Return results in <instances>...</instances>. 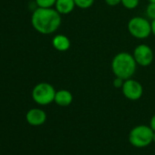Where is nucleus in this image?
Wrapping results in <instances>:
<instances>
[{
    "instance_id": "obj_1",
    "label": "nucleus",
    "mask_w": 155,
    "mask_h": 155,
    "mask_svg": "<svg viewBox=\"0 0 155 155\" xmlns=\"http://www.w3.org/2000/svg\"><path fill=\"white\" fill-rule=\"evenodd\" d=\"M31 23L33 28L43 35L56 32L61 25V15L52 8H38L32 14Z\"/></svg>"
},
{
    "instance_id": "obj_2",
    "label": "nucleus",
    "mask_w": 155,
    "mask_h": 155,
    "mask_svg": "<svg viewBox=\"0 0 155 155\" xmlns=\"http://www.w3.org/2000/svg\"><path fill=\"white\" fill-rule=\"evenodd\" d=\"M137 63L132 54L129 52H120L111 60V70L115 77L126 81L131 79L137 69Z\"/></svg>"
},
{
    "instance_id": "obj_3",
    "label": "nucleus",
    "mask_w": 155,
    "mask_h": 155,
    "mask_svg": "<svg viewBox=\"0 0 155 155\" xmlns=\"http://www.w3.org/2000/svg\"><path fill=\"white\" fill-rule=\"evenodd\" d=\"M153 133L154 131L149 126H136L130 130L129 134L130 143L137 148L146 147L153 141Z\"/></svg>"
},
{
    "instance_id": "obj_4",
    "label": "nucleus",
    "mask_w": 155,
    "mask_h": 155,
    "mask_svg": "<svg viewBox=\"0 0 155 155\" xmlns=\"http://www.w3.org/2000/svg\"><path fill=\"white\" fill-rule=\"evenodd\" d=\"M129 33L137 39H145L151 33V22L142 17H134L128 22Z\"/></svg>"
},
{
    "instance_id": "obj_5",
    "label": "nucleus",
    "mask_w": 155,
    "mask_h": 155,
    "mask_svg": "<svg viewBox=\"0 0 155 155\" xmlns=\"http://www.w3.org/2000/svg\"><path fill=\"white\" fill-rule=\"evenodd\" d=\"M56 91L54 87L48 82H41L35 86L32 91V98L38 105H48L54 101Z\"/></svg>"
},
{
    "instance_id": "obj_6",
    "label": "nucleus",
    "mask_w": 155,
    "mask_h": 155,
    "mask_svg": "<svg viewBox=\"0 0 155 155\" xmlns=\"http://www.w3.org/2000/svg\"><path fill=\"white\" fill-rule=\"evenodd\" d=\"M136 63L141 67L150 66L154 58V54L151 48L146 44L138 45L132 53Z\"/></svg>"
},
{
    "instance_id": "obj_7",
    "label": "nucleus",
    "mask_w": 155,
    "mask_h": 155,
    "mask_svg": "<svg viewBox=\"0 0 155 155\" xmlns=\"http://www.w3.org/2000/svg\"><path fill=\"white\" fill-rule=\"evenodd\" d=\"M122 94L130 101H138L143 94L142 85L133 79H128L124 81L121 88Z\"/></svg>"
},
{
    "instance_id": "obj_8",
    "label": "nucleus",
    "mask_w": 155,
    "mask_h": 155,
    "mask_svg": "<svg viewBox=\"0 0 155 155\" xmlns=\"http://www.w3.org/2000/svg\"><path fill=\"white\" fill-rule=\"evenodd\" d=\"M27 121L32 126H40L45 123L47 120L46 112L41 109H31L26 115Z\"/></svg>"
},
{
    "instance_id": "obj_9",
    "label": "nucleus",
    "mask_w": 155,
    "mask_h": 155,
    "mask_svg": "<svg viewBox=\"0 0 155 155\" xmlns=\"http://www.w3.org/2000/svg\"><path fill=\"white\" fill-rule=\"evenodd\" d=\"M72 101H73V96L69 91L59 90L58 91H56L54 101L58 106H60V107L69 106L72 103Z\"/></svg>"
},
{
    "instance_id": "obj_10",
    "label": "nucleus",
    "mask_w": 155,
    "mask_h": 155,
    "mask_svg": "<svg viewBox=\"0 0 155 155\" xmlns=\"http://www.w3.org/2000/svg\"><path fill=\"white\" fill-rule=\"evenodd\" d=\"M70 40L69 38L62 34L57 35L53 38L52 39V46L54 47V48L58 51L60 52H64L69 49L70 48Z\"/></svg>"
},
{
    "instance_id": "obj_11",
    "label": "nucleus",
    "mask_w": 155,
    "mask_h": 155,
    "mask_svg": "<svg viewBox=\"0 0 155 155\" xmlns=\"http://www.w3.org/2000/svg\"><path fill=\"white\" fill-rule=\"evenodd\" d=\"M75 7L74 0H57L55 4V9L60 15H68L71 13Z\"/></svg>"
},
{
    "instance_id": "obj_12",
    "label": "nucleus",
    "mask_w": 155,
    "mask_h": 155,
    "mask_svg": "<svg viewBox=\"0 0 155 155\" xmlns=\"http://www.w3.org/2000/svg\"><path fill=\"white\" fill-rule=\"evenodd\" d=\"M76 7L81 9H88L92 7L95 0H74Z\"/></svg>"
},
{
    "instance_id": "obj_13",
    "label": "nucleus",
    "mask_w": 155,
    "mask_h": 155,
    "mask_svg": "<svg viewBox=\"0 0 155 155\" xmlns=\"http://www.w3.org/2000/svg\"><path fill=\"white\" fill-rule=\"evenodd\" d=\"M125 8L127 9H134L136 8L139 4H140V0H121V3H120Z\"/></svg>"
},
{
    "instance_id": "obj_14",
    "label": "nucleus",
    "mask_w": 155,
    "mask_h": 155,
    "mask_svg": "<svg viewBox=\"0 0 155 155\" xmlns=\"http://www.w3.org/2000/svg\"><path fill=\"white\" fill-rule=\"evenodd\" d=\"M57 0H36V3L38 8H50L55 6Z\"/></svg>"
},
{
    "instance_id": "obj_15",
    "label": "nucleus",
    "mask_w": 155,
    "mask_h": 155,
    "mask_svg": "<svg viewBox=\"0 0 155 155\" xmlns=\"http://www.w3.org/2000/svg\"><path fill=\"white\" fill-rule=\"evenodd\" d=\"M146 16L148 18L154 20L155 19V4L154 3H149V5L146 8Z\"/></svg>"
},
{
    "instance_id": "obj_16",
    "label": "nucleus",
    "mask_w": 155,
    "mask_h": 155,
    "mask_svg": "<svg viewBox=\"0 0 155 155\" xmlns=\"http://www.w3.org/2000/svg\"><path fill=\"white\" fill-rule=\"evenodd\" d=\"M124 80L120 79V78H118V77H115V79L113 80V86L116 88V89H121L122 86H123V83H124Z\"/></svg>"
},
{
    "instance_id": "obj_17",
    "label": "nucleus",
    "mask_w": 155,
    "mask_h": 155,
    "mask_svg": "<svg viewBox=\"0 0 155 155\" xmlns=\"http://www.w3.org/2000/svg\"><path fill=\"white\" fill-rule=\"evenodd\" d=\"M105 3L110 7H116L121 3V0H105Z\"/></svg>"
},
{
    "instance_id": "obj_18",
    "label": "nucleus",
    "mask_w": 155,
    "mask_h": 155,
    "mask_svg": "<svg viewBox=\"0 0 155 155\" xmlns=\"http://www.w3.org/2000/svg\"><path fill=\"white\" fill-rule=\"evenodd\" d=\"M150 127L152 129L153 131H155V114L151 117L150 119Z\"/></svg>"
},
{
    "instance_id": "obj_19",
    "label": "nucleus",
    "mask_w": 155,
    "mask_h": 155,
    "mask_svg": "<svg viewBox=\"0 0 155 155\" xmlns=\"http://www.w3.org/2000/svg\"><path fill=\"white\" fill-rule=\"evenodd\" d=\"M151 33L155 37V19L154 20H151Z\"/></svg>"
},
{
    "instance_id": "obj_20",
    "label": "nucleus",
    "mask_w": 155,
    "mask_h": 155,
    "mask_svg": "<svg viewBox=\"0 0 155 155\" xmlns=\"http://www.w3.org/2000/svg\"><path fill=\"white\" fill-rule=\"evenodd\" d=\"M149 3H154L155 4V0H149Z\"/></svg>"
},
{
    "instance_id": "obj_21",
    "label": "nucleus",
    "mask_w": 155,
    "mask_h": 155,
    "mask_svg": "<svg viewBox=\"0 0 155 155\" xmlns=\"http://www.w3.org/2000/svg\"><path fill=\"white\" fill-rule=\"evenodd\" d=\"M153 141L155 142V131H154V133H153Z\"/></svg>"
}]
</instances>
